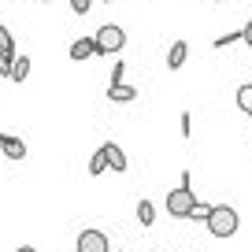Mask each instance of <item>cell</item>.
<instances>
[{
	"label": "cell",
	"mask_w": 252,
	"mask_h": 252,
	"mask_svg": "<svg viewBox=\"0 0 252 252\" xmlns=\"http://www.w3.org/2000/svg\"><path fill=\"white\" fill-rule=\"evenodd\" d=\"M104 171H108V156H104V149H100V152H93V159H89V174L100 178Z\"/></svg>",
	"instance_id": "obj_13"
},
{
	"label": "cell",
	"mask_w": 252,
	"mask_h": 252,
	"mask_svg": "<svg viewBox=\"0 0 252 252\" xmlns=\"http://www.w3.org/2000/svg\"><path fill=\"white\" fill-rule=\"evenodd\" d=\"M0 48H4V52H15V37L8 33V26H0Z\"/></svg>",
	"instance_id": "obj_17"
},
{
	"label": "cell",
	"mask_w": 252,
	"mask_h": 252,
	"mask_svg": "<svg viewBox=\"0 0 252 252\" xmlns=\"http://www.w3.org/2000/svg\"><path fill=\"white\" fill-rule=\"evenodd\" d=\"M137 222H141L145 230L156 222V208H152V200H137Z\"/></svg>",
	"instance_id": "obj_11"
},
{
	"label": "cell",
	"mask_w": 252,
	"mask_h": 252,
	"mask_svg": "<svg viewBox=\"0 0 252 252\" xmlns=\"http://www.w3.org/2000/svg\"><path fill=\"white\" fill-rule=\"evenodd\" d=\"M30 78V56H15V67H11V82H23Z\"/></svg>",
	"instance_id": "obj_10"
},
{
	"label": "cell",
	"mask_w": 252,
	"mask_h": 252,
	"mask_svg": "<svg viewBox=\"0 0 252 252\" xmlns=\"http://www.w3.org/2000/svg\"><path fill=\"white\" fill-rule=\"evenodd\" d=\"M74 252H111L108 234L104 230H82L78 241H74Z\"/></svg>",
	"instance_id": "obj_4"
},
{
	"label": "cell",
	"mask_w": 252,
	"mask_h": 252,
	"mask_svg": "<svg viewBox=\"0 0 252 252\" xmlns=\"http://www.w3.org/2000/svg\"><path fill=\"white\" fill-rule=\"evenodd\" d=\"M67 56H71V60H78V63H82V60H93V56H96V37H78Z\"/></svg>",
	"instance_id": "obj_6"
},
{
	"label": "cell",
	"mask_w": 252,
	"mask_h": 252,
	"mask_svg": "<svg viewBox=\"0 0 252 252\" xmlns=\"http://www.w3.org/2000/svg\"><path fill=\"white\" fill-rule=\"evenodd\" d=\"M89 8H93V0H71V11H74V15H89Z\"/></svg>",
	"instance_id": "obj_18"
},
{
	"label": "cell",
	"mask_w": 252,
	"mask_h": 252,
	"mask_svg": "<svg viewBox=\"0 0 252 252\" xmlns=\"http://www.w3.org/2000/svg\"><path fill=\"white\" fill-rule=\"evenodd\" d=\"M208 4H222V0H208Z\"/></svg>",
	"instance_id": "obj_23"
},
{
	"label": "cell",
	"mask_w": 252,
	"mask_h": 252,
	"mask_svg": "<svg viewBox=\"0 0 252 252\" xmlns=\"http://www.w3.org/2000/svg\"><path fill=\"white\" fill-rule=\"evenodd\" d=\"M234 100H237V108H241V111H252V82H245V86H237Z\"/></svg>",
	"instance_id": "obj_12"
},
{
	"label": "cell",
	"mask_w": 252,
	"mask_h": 252,
	"mask_svg": "<svg viewBox=\"0 0 252 252\" xmlns=\"http://www.w3.org/2000/svg\"><path fill=\"white\" fill-rule=\"evenodd\" d=\"M186 56H189V41H174L171 52H167V67H171V71H178L182 63H186Z\"/></svg>",
	"instance_id": "obj_9"
},
{
	"label": "cell",
	"mask_w": 252,
	"mask_h": 252,
	"mask_svg": "<svg viewBox=\"0 0 252 252\" xmlns=\"http://www.w3.org/2000/svg\"><path fill=\"white\" fill-rule=\"evenodd\" d=\"M245 45L252 48V19H249V23H245Z\"/></svg>",
	"instance_id": "obj_21"
},
{
	"label": "cell",
	"mask_w": 252,
	"mask_h": 252,
	"mask_svg": "<svg viewBox=\"0 0 252 252\" xmlns=\"http://www.w3.org/2000/svg\"><path fill=\"white\" fill-rule=\"evenodd\" d=\"M93 37H96V56H111V52H123L126 48V30L115 23H104Z\"/></svg>",
	"instance_id": "obj_3"
},
{
	"label": "cell",
	"mask_w": 252,
	"mask_h": 252,
	"mask_svg": "<svg viewBox=\"0 0 252 252\" xmlns=\"http://www.w3.org/2000/svg\"><path fill=\"white\" fill-rule=\"evenodd\" d=\"M234 41H245V26H241V30L222 33V37H215V48H226V45H234Z\"/></svg>",
	"instance_id": "obj_15"
},
{
	"label": "cell",
	"mask_w": 252,
	"mask_h": 252,
	"mask_svg": "<svg viewBox=\"0 0 252 252\" xmlns=\"http://www.w3.org/2000/svg\"><path fill=\"white\" fill-rule=\"evenodd\" d=\"M237 226H241V215H237L230 204H215L212 208V215H208V234H212V237L226 241V237L237 234Z\"/></svg>",
	"instance_id": "obj_2"
},
{
	"label": "cell",
	"mask_w": 252,
	"mask_h": 252,
	"mask_svg": "<svg viewBox=\"0 0 252 252\" xmlns=\"http://www.w3.org/2000/svg\"><path fill=\"white\" fill-rule=\"evenodd\" d=\"M0 152H4L8 159H26V145H23V137H15V134L0 137Z\"/></svg>",
	"instance_id": "obj_5"
},
{
	"label": "cell",
	"mask_w": 252,
	"mask_h": 252,
	"mask_svg": "<svg viewBox=\"0 0 252 252\" xmlns=\"http://www.w3.org/2000/svg\"><path fill=\"white\" fill-rule=\"evenodd\" d=\"M15 252H37V249H33V245H19Z\"/></svg>",
	"instance_id": "obj_22"
},
{
	"label": "cell",
	"mask_w": 252,
	"mask_h": 252,
	"mask_svg": "<svg viewBox=\"0 0 252 252\" xmlns=\"http://www.w3.org/2000/svg\"><path fill=\"white\" fill-rule=\"evenodd\" d=\"M249 123H252V111H249Z\"/></svg>",
	"instance_id": "obj_25"
},
{
	"label": "cell",
	"mask_w": 252,
	"mask_h": 252,
	"mask_svg": "<svg viewBox=\"0 0 252 252\" xmlns=\"http://www.w3.org/2000/svg\"><path fill=\"white\" fill-rule=\"evenodd\" d=\"M123 78H126V63L119 60L115 67H111V86H119V82H123Z\"/></svg>",
	"instance_id": "obj_19"
},
{
	"label": "cell",
	"mask_w": 252,
	"mask_h": 252,
	"mask_svg": "<svg viewBox=\"0 0 252 252\" xmlns=\"http://www.w3.org/2000/svg\"><path fill=\"white\" fill-rule=\"evenodd\" d=\"M182 137H189V134H193V115H189V111H182Z\"/></svg>",
	"instance_id": "obj_20"
},
{
	"label": "cell",
	"mask_w": 252,
	"mask_h": 252,
	"mask_svg": "<svg viewBox=\"0 0 252 252\" xmlns=\"http://www.w3.org/2000/svg\"><path fill=\"white\" fill-rule=\"evenodd\" d=\"M15 56H19V52H4V48H0V74H4V78H11V67H15Z\"/></svg>",
	"instance_id": "obj_16"
},
{
	"label": "cell",
	"mask_w": 252,
	"mask_h": 252,
	"mask_svg": "<svg viewBox=\"0 0 252 252\" xmlns=\"http://www.w3.org/2000/svg\"><path fill=\"white\" fill-rule=\"evenodd\" d=\"M197 204V193H193V171H182V182L167 193V215L171 219H186Z\"/></svg>",
	"instance_id": "obj_1"
},
{
	"label": "cell",
	"mask_w": 252,
	"mask_h": 252,
	"mask_svg": "<svg viewBox=\"0 0 252 252\" xmlns=\"http://www.w3.org/2000/svg\"><path fill=\"white\" fill-rule=\"evenodd\" d=\"M212 208H215V204H204V200H197V204H193V212H189L186 219H193V222H208V215H212Z\"/></svg>",
	"instance_id": "obj_14"
},
{
	"label": "cell",
	"mask_w": 252,
	"mask_h": 252,
	"mask_svg": "<svg viewBox=\"0 0 252 252\" xmlns=\"http://www.w3.org/2000/svg\"><path fill=\"white\" fill-rule=\"evenodd\" d=\"M104 4H111V0H104Z\"/></svg>",
	"instance_id": "obj_26"
},
{
	"label": "cell",
	"mask_w": 252,
	"mask_h": 252,
	"mask_svg": "<svg viewBox=\"0 0 252 252\" xmlns=\"http://www.w3.org/2000/svg\"><path fill=\"white\" fill-rule=\"evenodd\" d=\"M104 156H108V171H115V174H123V171H126V152L119 149L115 141L104 145Z\"/></svg>",
	"instance_id": "obj_7"
},
{
	"label": "cell",
	"mask_w": 252,
	"mask_h": 252,
	"mask_svg": "<svg viewBox=\"0 0 252 252\" xmlns=\"http://www.w3.org/2000/svg\"><path fill=\"white\" fill-rule=\"evenodd\" d=\"M137 96V89L134 86H126V82H119V86H108V100L111 104H130Z\"/></svg>",
	"instance_id": "obj_8"
},
{
	"label": "cell",
	"mask_w": 252,
	"mask_h": 252,
	"mask_svg": "<svg viewBox=\"0 0 252 252\" xmlns=\"http://www.w3.org/2000/svg\"><path fill=\"white\" fill-rule=\"evenodd\" d=\"M41 4H52V0H41Z\"/></svg>",
	"instance_id": "obj_24"
}]
</instances>
